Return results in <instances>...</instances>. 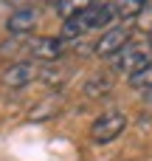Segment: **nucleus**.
<instances>
[{"mask_svg":"<svg viewBox=\"0 0 152 161\" xmlns=\"http://www.w3.org/2000/svg\"><path fill=\"white\" fill-rule=\"evenodd\" d=\"M116 3H93L71 17L62 20V28H59V37L62 40H76L87 31H96V28H110V23L116 20Z\"/></svg>","mask_w":152,"mask_h":161,"instance_id":"1","label":"nucleus"},{"mask_svg":"<svg viewBox=\"0 0 152 161\" xmlns=\"http://www.w3.org/2000/svg\"><path fill=\"white\" fill-rule=\"evenodd\" d=\"M113 68L116 71H121V74H127V76H133V74H138L141 68H147L152 62V42H127L121 51H116L113 57Z\"/></svg>","mask_w":152,"mask_h":161,"instance_id":"2","label":"nucleus"},{"mask_svg":"<svg viewBox=\"0 0 152 161\" xmlns=\"http://www.w3.org/2000/svg\"><path fill=\"white\" fill-rule=\"evenodd\" d=\"M124 127H127L124 113L110 110V113H104V116H99V119L93 122V127H90V139H93L96 144H107V142L118 139V136L124 133Z\"/></svg>","mask_w":152,"mask_h":161,"instance_id":"3","label":"nucleus"},{"mask_svg":"<svg viewBox=\"0 0 152 161\" xmlns=\"http://www.w3.org/2000/svg\"><path fill=\"white\" fill-rule=\"evenodd\" d=\"M130 37H133V28H130V23H121V25H110L99 40H96V45H93V51H96V57H113L116 51H121L127 42H130Z\"/></svg>","mask_w":152,"mask_h":161,"instance_id":"4","label":"nucleus"},{"mask_svg":"<svg viewBox=\"0 0 152 161\" xmlns=\"http://www.w3.org/2000/svg\"><path fill=\"white\" fill-rule=\"evenodd\" d=\"M25 54L31 57V62H56V59H62L65 45L56 37H34V40H28Z\"/></svg>","mask_w":152,"mask_h":161,"instance_id":"5","label":"nucleus"},{"mask_svg":"<svg viewBox=\"0 0 152 161\" xmlns=\"http://www.w3.org/2000/svg\"><path fill=\"white\" fill-rule=\"evenodd\" d=\"M39 20V11L34 6H20L11 11V17L6 20V31L8 34H28Z\"/></svg>","mask_w":152,"mask_h":161,"instance_id":"6","label":"nucleus"},{"mask_svg":"<svg viewBox=\"0 0 152 161\" xmlns=\"http://www.w3.org/2000/svg\"><path fill=\"white\" fill-rule=\"evenodd\" d=\"M37 74H39V68L34 62H17L3 74V85L6 88H25L31 79H37Z\"/></svg>","mask_w":152,"mask_h":161,"instance_id":"7","label":"nucleus"},{"mask_svg":"<svg viewBox=\"0 0 152 161\" xmlns=\"http://www.w3.org/2000/svg\"><path fill=\"white\" fill-rule=\"evenodd\" d=\"M144 6H147V0H116V14L121 20H133L144 11Z\"/></svg>","mask_w":152,"mask_h":161,"instance_id":"8","label":"nucleus"},{"mask_svg":"<svg viewBox=\"0 0 152 161\" xmlns=\"http://www.w3.org/2000/svg\"><path fill=\"white\" fill-rule=\"evenodd\" d=\"M93 3H96V0H56V11H59V17L65 20V17H71V14L82 11V8L93 6Z\"/></svg>","mask_w":152,"mask_h":161,"instance_id":"9","label":"nucleus"},{"mask_svg":"<svg viewBox=\"0 0 152 161\" xmlns=\"http://www.w3.org/2000/svg\"><path fill=\"white\" fill-rule=\"evenodd\" d=\"M110 88H113V82H110L107 76H93V79L85 85V93H87V96H104Z\"/></svg>","mask_w":152,"mask_h":161,"instance_id":"10","label":"nucleus"},{"mask_svg":"<svg viewBox=\"0 0 152 161\" xmlns=\"http://www.w3.org/2000/svg\"><path fill=\"white\" fill-rule=\"evenodd\" d=\"M130 85L138 88V91H149V88H152V62L147 65V68H141L138 74L130 76Z\"/></svg>","mask_w":152,"mask_h":161,"instance_id":"11","label":"nucleus"},{"mask_svg":"<svg viewBox=\"0 0 152 161\" xmlns=\"http://www.w3.org/2000/svg\"><path fill=\"white\" fill-rule=\"evenodd\" d=\"M3 3H11V6H20V3H25V0H3Z\"/></svg>","mask_w":152,"mask_h":161,"instance_id":"12","label":"nucleus"},{"mask_svg":"<svg viewBox=\"0 0 152 161\" xmlns=\"http://www.w3.org/2000/svg\"><path fill=\"white\" fill-rule=\"evenodd\" d=\"M149 42H152V34H149Z\"/></svg>","mask_w":152,"mask_h":161,"instance_id":"13","label":"nucleus"}]
</instances>
